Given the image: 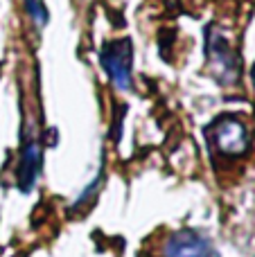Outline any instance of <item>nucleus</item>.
Instances as JSON below:
<instances>
[{
	"instance_id": "7",
	"label": "nucleus",
	"mask_w": 255,
	"mask_h": 257,
	"mask_svg": "<svg viewBox=\"0 0 255 257\" xmlns=\"http://www.w3.org/2000/svg\"><path fill=\"white\" fill-rule=\"evenodd\" d=\"M203 257H215V255H212V253H208V255H203Z\"/></svg>"
},
{
	"instance_id": "6",
	"label": "nucleus",
	"mask_w": 255,
	"mask_h": 257,
	"mask_svg": "<svg viewBox=\"0 0 255 257\" xmlns=\"http://www.w3.org/2000/svg\"><path fill=\"white\" fill-rule=\"evenodd\" d=\"M251 77H253V86H255V66H253V70H251Z\"/></svg>"
},
{
	"instance_id": "1",
	"label": "nucleus",
	"mask_w": 255,
	"mask_h": 257,
	"mask_svg": "<svg viewBox=\"0 0 255 257\" xmlns=\"http://www.w3.org/2000/svg\"><path fill=\"white\" fill-rule=\"evenodd\" d=\"M131 41H113L102 50V66L106 70V75L111 77V81L120 90H126L131 86Z\"/></svg>"
},
{
	"instance_id": "3",
	"label": "nucleus",
	"mask_w": 255,
	"mask_h": 257,
	"mask_svg": "<svg viewBox=\"0 0 255 257\" xmlns=\"http://www.w3.org/2000/svg\"><path fill=\"white\" fill-rule=\"evenodd\" d=\"M208 57H210V63L215 66L217 75L224 84H230L237 77V66H235V57L228 50V43H226L221 36H215V39H208Z\"/></svg>"
},
{
	"instance_id": "2",
	"label": "nucleus",
	"mask_w": 255,
	"mask_h": 257,
	"mask_svg": "<svg viewBox=\"0 0 255 257\" xmlns=\"http://www.w3.org/2000/svg\"><path fill=\"white\" fill-rule=\"evenodd\" d=\"M215 140L219 151L230 156L244 154L248 147V131L235 117H224V120L217 122V131H215Z\"/></svg>"
},
{
	"instance_id": "5",
	"label": "nucleus",
	"mask_w": 255,
	"mask_h": 257,
	"mask_svg": "<svg viewBox=\"0 0 255 257\" xmlns=\"http://www.w3.org/2000/svg\"><path fill=\"white\" fill-rule=\"evenodd\" d=\"M25 5H27V12L34 18V25L43 27L45 23H48V9H45L43 0H25Z\"/></svg>"
},
{
	"instance_id": "4",
	"label": "nucleus",
	"mask_w": 255,
	"mask_h": 257,
	"mask_svg": "<svg viewBox=\"0 0 255 257\" xmlns=\"http://www.w3.org/2000/svg\"><path fill=\"white\" fill-rule=\"evenodd\" d=\"M208 253H210L208 241L190 230L176 232L165 244V257H203Z\"/></svg>"
}]
</instances>
